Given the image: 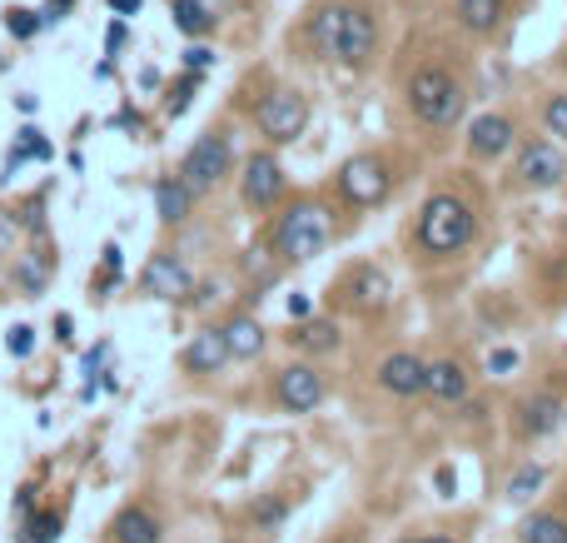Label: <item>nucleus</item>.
Listing matches in <instances>:
<instances>
[{
    "label": "nucleus",
    "mask_w": 567,
    "mask_h": 543,
    "mask_svg": "<svg viewBox=\"0 0 567 543\" xmlns=\"http://www.w3.org/2000/svg\"><path fill=\"white\" fill-rule=\"evenodd\" d=\"M314 55L319 60H333V66H349V70H364L378 50V25L364 5H349V0H329L309 15L304 25Z\"/></svg>",
    "instance_id": "nucleus-1"
},
{
    "label": "nucleus",
    "mask_w": 567,
    "mask_h": 543,
    "mask_svg": "<svg viewBox=\"0 0 567 543\" xmlns=\"http://www.w3.org/2000/svg\"><path fill=\"white\" fill-rule=\"evenodd\" d=\"M473 229H478V219H473L468 200H458V195H429L423 210H418V245H423V254H433V260H449V254L468 250Z\"/></svg>",
    "instance_id": "nucleus-2"
},
{
    "label": "nucleus",
    "mask_w": 567,
    "mask_h": 543,
    "mask_svg": "<svg viewBox=\"0 0 567 543\" xmlns=\"http://www.w3.org/2000/svg\"><path fill=\"white\" fill-rule=\"evenodd\" d=\"M333 235V219L324 205H314V200H299V205H290L284 215H279L274 235H269V245H274L279 260H314V254H324V245H329Z\"/></svg>",
    "instance_id": "nucleus-3"
},
{
    "label": "nucleus",
    "mask_w": 567,
    "mask_h": 543,
    "mask_svg": "<svg viewBox=\"0 0 567 543\" xmlns=\"http://www.w3.org/2000/svg\"><path fill=\"white\" fill-rule=\"evenodd\" d=\"M404 100L423 125H433V131H443V125H453V120L463 115V86H458V76H449L443 66L413 70V76H408Z\"/></svg>",
    "instance_id": "nucleus-4"
},
{
    "label": "nucleus",
    "mask_w": 567,
    "mask_h": 543,
    "mask_svg": "<svg viewBox=\"0 0 567 543\" xmlns=\"http://www.w3.org/2000/svg\"><path fill=\"white\" fill-rule=\"evenodd\" d=\"M254 125L269 145H294L304 135V125H309V100L299 90H269L254 105Z\"/></svg>",
    "instance_id": "nucleus-5"
},
{
    "label": "nucleus",
    "mask_w": 567,
    "mask_h": 543,
    "mask_svg": "<svg viewBox=\"0 0 567 543\" xmlns=\"http://www.w3.org/2000/svg\"><path fill=\"white\" fill-rule=\"evenodd\" d=\"M229 165H235L229 140L219 131H209V135H200V140L190 145V155H184V165H180V180L194 190V195H204V190H215L219 180H225Z\"/></svg>",
    "instance_id": "nucleus-6"
},
{
    "label": "nucleus",
    "mask_w": 567,
    "mask_h": 543,
    "mask_svg": "<svg viewBox=\"0 0 567 543\" xmlns=\"http://www.w3.org/2000/svg\"><path fill=\"white\" fill-rule=\"evenodd\" d=\"M388 190H394V174H388V165L378 160V155H353V160H343L339 195L349 200V205H359V210L384 205Z\"/></svg>",
    "instance_id": "nucleus-7"
},
{
    "label": "nucleus",
    "mask_w": 567,
    "mask_h": 543,
    "mask_svg": "<svg viewBox=\"0 0 567 543\" xmlns=\"http://www.w3.org/2000/svg\"><path fill=\"white\" fill-rule=\"evenodd\" d=\"M245 205L249 210H269L279 195H284V165L274 160L269 150H259V155H249L245 160Z\"/></svg>",
    "instance_id": "nucleus-8"
},
{
    "label": "nucleus",
    "mask_w": 567,
    "mask_h": 543,
    "mask_svg": "<svg viewBox=\"0 0 567 543\" xmlns=\"http://www.w3.org/2000/svg\"><path fill=\"white\" fill-rule=\"evenodd\" d=\"M274 399L279 409H290V414H309L324 404V380L319 370H309V364H290V370L274 380Z\"/></svg>",
    "instance_id": "nucleus-9"
},
{
    "label": "nucleus",
    "mask_w": 567,
    "mask_h": 543,
    "mask_svg": "<svg viewBox=\"0 0 567 543\" xmlns=\"http://www.w3.org/2000/svg\"><path fill=\"white\" fill-rule=\"evenodd\" d=\"M563 174H567L563 155H557L547 140L523 145V155H518V180H523L528 190H557L563 185Z\"/></svg>",
    "instance_id": "nucleus-10"
},
{
    "label": "nucleus",
    "mask_w": 567,
    "mask_h": 543,
    "mask_svg": "<svg viewBox=\"0 0 567 543\" xmlns=\"http://www.w3.org/2000/svg\"><path fill=\"white\" fill-rule=\"evenodd\" d=\"M139 290L155 294V299H190L194 280H190V270H184L174 254H150L145 274H139Z\"/></svg>",
    "instance_id": "nucleus-11"
},
{
    "label": "nucleus",
    "mask_w": 567,
    "mask_h": 543,
    "mask_svg": "<svg viewBox=\"0 0 567 543\" xmlns=\"http://www.w3.org/2000/svg\"><path fill=\"white\" fill-rule=\"evenodd\" d=\"M378 384H384L388 394H398V399H413V394H423V384H429V364L418 354H388L384 364H378Z\"/></svg>",
    "instance_id": "nucleus-12"
},
{
    "label": "nucleus",
    "mask_w": 567,
    "mask_h": 543,
    "mask_svg": "<svg viewBox=\"0 0 567 543\" xmlns=\"http://www.w3.org/2000/svg\"><path fill=\"white\" fill-rule=\"evenodd\" d=\"M388 294H394V284H388V274L374 270V264H364V270H353L349 280H343V299H349L353 309H364V315L388 309Z\"/></svg>",
    "instance_id": "nucleus-13"
},
{
    "label": "nucleus",
    "mask_w": 567,
    "mask_h": 543,
    "mask_svg": "<svg viewBox=\"0 0 567 543\" xmlns=\"http://www.w3.org/2000/svg\"><path fill=\"white\" fill-rule=\"evenodd\" d=\"M513 120L508 115H478L468 125V150L478 155V160H498V155L513 150Z\"/></svg>",
    "instance_id": "nucleus-14"
},
{
    "label": "nucleus",
    "mask_w": 567,
    "mask_h": 543,
    "mask_svg": "<svg viewBox=\"0 0 567 543\" xmlns=\"http://www.w3.org/2000/svg\"><path fill=\"white\" fill-rule=\"evenodd\" d=\"M229 364V344H225V329H200L184 349V370L190 374H219Z\"/></svg>",
    "instance_id": "nucleus-15"
},
{
    "label": "nucleus",
    "mask_w": 567,
    "mask_h": 543,
    "mask_svg": "<svg viewBox=\"0 0 567 543\" xmlns=\"http://www.w3.org/2000/svg\"><path fill=\"white\" fill-rule=\"evenodd\" d=\"M110 543H160V519H155L150 509L129 504V509H120L115 523H110Z\"/></svg>",
    "instance_id": "nucleus-16"
},
{
    "label": "nucleus",
    "mask_w": 567,
    "mask_h": 543,
    "mask_svg": "<svg viewBox=\"0 0 567 543\" xmlns=\"http://www.w3.org/2000/svg\"><path fill=\"white\" fill-rule=\"evenodd\" d=\"M190 210H194V190L184 185L180 174H165L160 185H155V215H160L165 225H180Z\"/></svg>",
    "instance_id": "nucleus-17"
},
{
    "label": "nucleus",
    "mask_w": 567,
    "mask_h": 543,
    "mask_svg": "<svg viewBox=\"0 0 567 543\" xmlns=\"http://www.w3.org/2000/svg\"><path fill=\"white\" fill-rule=\"evenodd\" d=\"M423 394H433V399H443V404H458L463 394H468V374H463L458 359H439V364H429V384H423Z\"/></svg>",
    "instance_id": "nucleus-18"
},
{
    "label": "nucleus",
    "mask_w": 567,
    "mask_h": 543,
    "mask_svg": "<svg viewBox=\"0 0 567 543\" xmlns=\"http://www.w3.org/2000/svg\"><path fill=\"white\" fill-rule=\"evenodd\" d=\"M503 11H508V0H458V25L468 35H492L498 25H503Z\"/></svg>",
    "instance_id": "nucleus-19"
},
{
    "label": "nucleus",
    "mask_w": 567,
    "mask_h": 543,
    "mask_svg": "<svg viewBox=\"0 0 567 543\" xmlns=\"http://www.w3.org/2000/svg\"><path fill=\"white\" fill-rule=\"evenodd\" d=\"M557 419H563V399H557V394H533V399H523V434H533V439L553 434Z\"/></svg>",
    "instance_id": "nucleus-20"
},
{
    "label": "nucleus",
    "mask_w": 567,
    "mask_h": 543,
    "mask_svg": "<svg viewBox=\"0 0 567 543\" xmlns=\"http://www.w3.org/2000/svg\"><path fill=\"white\" fill-rule=\"evenodd\" d=\"M290 344L309 349V354H329V349H339V325H333V319H299Z\"/></svg>",
    "instance_id": "nucleus-21"
},
{
    "label": "nucleus",
    "mask_w": 567,
    "mask_h": 543,
    "mask_svg": "<svg viewBox=\"0 0 567 543\" xmlns=\"http://www.w3.org/2000/svg\"><path fill=\"white\" fill-rule=\"evenodd\" d=\"M225 344H229V359H254L264 349V329H259V319L235 315L225 325Z\"/></svg>",
    "instance_id": "nucleus-22"
},
{
    "label": "nucleus",
    "mask_w": 567,
    "mask_h": 543,
    "mask_svg": "<svg viewBox=\"0 0 567 543\" xmlns=\"http://www.w3.org/2000/svg\"><path fill=\"white\" fill-rule=\"evenodd\" d=\"M518 543H567V519L563 513H533L518 529Z\"/></svg>",
    "instance_id": "nucleus-23"
},
{
    "label": "nucleus",
    "mask_w": 567,
    "mask_h": 543,
    "mask_svg": "<svg viewBox=\"0 0 567 543\" xmlns=\"http://www.w3.org/2000/svg\"><path fill=\"white\" fill-rule=\"evenodd\" d=\"M174 25H180L184 35H209L215 31V15L204 11L200 0H174Z\"/></svg>",
    "instance_id": "nucleus-24"
},
{
    "label": "nucleus",
    "mask_w": 567,
    "mask_h": 543,
    "mask_svg": "<svg viewBox=\"0 0 567 543\" xmlns=\"http://www.w3.org/2000/svg\"><path fill=\"white\" fill-rule=\"evenodd\" d=\"M537 489H543V468H537V464H523V468L513 474V484H508V499L523 504V499H533Z\"/></svg>",
    "instance_id": "nucleus-25"
},
{
    "label": "nucleus",
    "mask_w": 567,
    "mask_h": 543,
    "mask_svg": "<svg viewBox=\"0 0 567 543\" xmlns=\"http://www.w3.org/2000/svg\"><path fill=\"white\" fill-rule=\"evenodd\" d=\"M45 280H50V264H45V260H25L21 270H15V290H21V294L45 290Z\"/></svg>",
    "instance_id": "nucleus-26"
},
{
    "label": "nucleus",
    "mask_w": 567,
    "mask_h": 543,
    "mask_svg": "<svg viewBox=\"0 0 567 543\" xmlns=\"http://www.w3.org/2000/svg\"><path fill=\"white\" fill-rule=\"evenodd\" d=\"M543 125H547V135H557V140L567 145V95H553V100H547Z\"/></svg>",
    "instance_id": "nucleus-27"
},
{
    "label": "nucleus",
    "mask_w": 567,
    "mask_h": 543,
    "mask_svg": "<svg viewBox=\"0 0 567 543\" xmlns=\"http://www.w3.org/2000/svg\"><path fill=\"white\" fill-rule=\"evenodd\" d=\"M5 31H11L15 41H31V35L41 31V21H35V15L25 11V5H11V11H5Z\"/></svg>",
    "instance_id": "nucleus-28"
},
{
    "label": "nucleus",
    "mask_w": 567,
    "mask_h": 543,
    "mask_svg": "<svg viewBox=\"0 0 567 543\" xmlns=\"http://www.w3.org/2000/svg\"><path fill=\"white\" fill-rule=\"evenodd\" d=\"M31 539H35V543H50V539H60V513H55V509L35 513V523H31Z\"/></svg>",
    "instance_id": "nucleus-29"
},
{
    "label": "nucleus",
    "mask_w": 567,
    "mask_h": 543,
    "mask_svg": "<svg viewBox=\"0 0 567 543\" xmlns=\"http://www.w3.org/2000/svg\"><path fill=\"white\" fill-rule=\"evenodd\" d=\"M21 239V219L11 210H0V254H11V245Z\"/></svg>",
    "instance_id": "nucleus-30"
},
{
    "label": "nucleus",
    "mask_w": 567,
    "mask_h": 543,
    "mask_svg": "<svg viewBox=\"0 0 567 543\" xmlns=\"http://www.w3.org/2000/svg\"><path fill=\"white\" fill-rule=\"evenodd\" d=\"M31 344H35V329H31V325H15V329H11V339H5V349H11L15 359L31 354Z\"/></svg>",
    "instance_id": "nucleus-31"
},
{
    "label": "nucleus",
    "mask_w": 567,
    "mask_h": 543,
    "mask_svg": "<svg viewBox=\"0 0 567 543\" xmlns=\"http://www.w3.org/2000/svg\"><path fill=\"white\" fill-rule=\"evenodd\" d=\"M184 66H190L194 76H200V70H209V66H215V55L204 50V45H190V50H184Z\"/></svg>",
    "instance_id": "nucleus-32"
},
{
    "label": "nucleus",
    "mask_w": 567,
    "mask_h": 543,
    "mask_svg": "<svg viewBox=\"0 0 567 543\" xmlns=\"http://www.w3.org/2000/svg\"><path fill=\"white\" fill-rule=\"evenodd\" d=\"M190 95H194V80H180V86H174V95H170V115H184Z\"/></svg>",
    "instance_id": "nucleus-33"
},
{
    "label": "nucleus",
    "mask_w": 567,
    "mask_h": 543,
    "mask_svg": "<svg viewBox=\"0 0 567 543\" xmlns=\"http://www.w3.org/2000/svg\"><path fill=\"white\" fill-rule=\"evenodd\" d=\"M513 364H518V354H513V349H498V354L488 359V370H492V374H508V370H513Z\"/></svg>",
    "instance_id": "nucleus-34"
},
{
    "label": "nucleus",
    "mask_w": 567,
    "mask_h": 543,
    "mask_svg": "<svg viewBox=\"0 0 567 543\" xmlns=\"http://www.w3.org/2000/svg\"><path fill=\"white\" fill-rule=\"evenodd\" d=\"M433 484H439L443 499H453V489H458V478H453V468H439V474H433Z\"/></svg>",
    "instance_id": "nucleus-35"
},
{
    "label": "nucleus",
    "mask_w": 567,
    "mask_h": 543,
    "mask_svg": "<svg viewBox=\"0 0 567 543\" xmlns=\"http://www.w3.org/2000/svg\"><path fill=\"white\" fill-rule=\"evenodd\" d=\"M105 45H110V55H115L120 45H125V21H115V25H110V31H105Z\"/></svg>",
    "instance_id": "nucleus-36"
},
{
    "label": "nucleus",
    "mask_w": 567,
    "mask_h": 543,
    "mask_svg": "<svg viewBox=\"0 0 567 543\" xmlns=\"http://www.w3.org/2000/svg\"><path fill=\"white\" fill-rule=\"evenodd\" d=\"M290 319H309V299H304V294L290 299Z\"/></svg>",
    "instance_id": "nucleus-37"
},
{
    "label": "nucleus",
    "mask_w": 567,
    "mask_h": 543,
    "mask_svg": "<svg viewBox=\"0 0 567 543\" xmlns=\"http://www.w3.org/2000/svg\"><path fill=\"white\" fill-rule=\"evenodd\" d=\"M110 11H120V15H135V11H139V0H110Z\"/></svg>",
    "instance_id": "nucleus-38"
},
{
    "label": "nucleus",
    "mask_w": 567,
    "mask_h": 543,
    "mask_svg": "<svg viewBox=\"0 0 567 543\" xmlns=\"http://www.w3.org/2000/svg\"><path fill=\"white\" fill-rule=\"evenodd\" d=\"M65 11H70V0H50V11H45V21H60Z\"/></svg>",
    "instance_id": "nucleus-39"
},
{
    "label": "nucleus",
    "mask_w": 567,
    "mask_h": 543,
    "mask_svg": "<svg viewBox=\"0 0 567 543\" xmlns=\"http://www.w3.org/2000/svg\"><path fill=\"white\" fill-rule=\"evenodd\" d=\"M423 543H453V539H443V533H429V539H423Z\"/></svg>",
    "instance_id": "nucleus-40"
},
{
    "label": "nucleus",
    "mask_w": 567,
    "mask_h": 543,
    "mask_svg": "<svg viewBox=\"0 0 567 543\" xmlns=\"http://www.w3.org/2000/svg\"><path fill=\"white\" fill-rule=\"evenodd\" d=\"M398 543H423V539H398Z\"/></svg>",
    "instance_id": "nucleus-41"
},
{
    "label": "nucleus",
    "mask_w": 567,
    "mask_h": 543,
    "mask_svg": "<svg viewBox=\"0 0 567 543\" xmlns=\"http://www.w3.org/2000/svg\"><path fill=\"white\" fill-rule=\"evenodd\" d=\"M563 414H567V409H563Z\"/></svg>",
    "instance_id": "nucleus-42"
}]
</instances>
